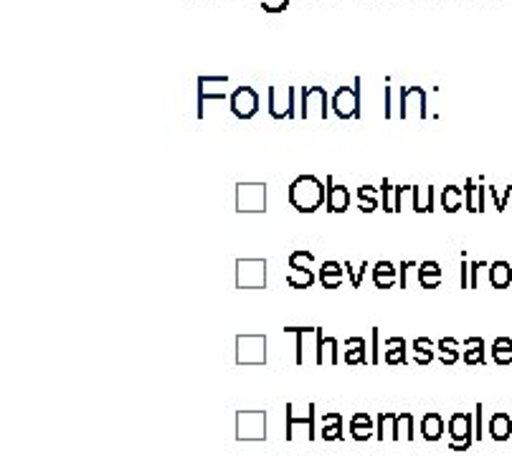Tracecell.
Instances as JSON below:
<instances>
[{"mask_svg": "<svg viewBox=\"0 0 512 456\" xmlns=\"http://www.w3.org/2000/svg\"><path fill=\"white\" fill-rule=\"evenodd\" d=\"M330 109L340 119L360 117V76H355L353 87H337L330 102Z\"/></svg>", "mask_w": 512, "mask_h": 456, "instance_id": "obj_5", "label": "cell"}, {"mask_svg": "<svg viewBox=\"0 0 512 456\" xmlns=\"http://www.w3.org/2000/svg\"><path fill=\"white\" fill-rule=\"evenodd\" d=\"M396 421H398V413L383 411L378 416V441H386V439H394L396 436Z\"/></svg>", "mask_w": 512, "mask_h": 456, "instance_id": "obj_30", "label": "cell"}, {"mask_svg": "<svg viewBox=\"0 0 512 456\" xmlns=\"http://www.w3.org/2000/svg\"><path fill=\"white\" fill-rule=\"evenodd\" d=\"M484 191L482 185H477L472 177L464 183V206H467L469 213H482L484 211Z\"/></svg>", "mask_w": 512, "mask_h": 456, "instance_id": "obj_18", "label": "cell"}, {"mask_svg": "<svg viewBox=\"0 0 512 456\" xmlns=\"http://www.w3.org/2000/svg\"><path fill=\"white\" fill-rule=\"evenodd\" d=\"M290 203L299 213H315L327 203V185L315 175H299L290 185Z\"/></svg>", "mask_w": 512, "mask_h": 456, "instance_id": "obj_1", "label": "cell"}, {"mask_svg": "<svg viewBox=\"0 0 512 456\" xmlns=\"http://www.w3.org/2000/svg\"><path fill=\"white\" fill-rule=\"evenodd\" d=\"M315 413H317V408H315V403H310V408H307V416L305 419H299V416H294V405L287 403V441H292L294 439V431L297 428H305L307 434V441H315L317 439V434H315Z\"/></svg>", "mask_w": 512, "mask_h": 456, "instance_id": "obj_13", "label": "cell"}, {"mask_svg": "<svg viewBox=\"0 0 512 456\" xmlns=\"http://www.w3.org/2000/svg\"><path fill=\"white\" fill-rule=\"evenodd\" d=\"M423 277H441L439 261H421L418 264V279H423Z\"/></svg>", "mask_w": 512, "mask_h": 456, "instance_id": "obj_39", "label": "cell"}, {"mask_svg": "<svg viewBox=\"0 0 512 456\" xmlns=\"http://www.w3.org/2000/svg\"><path fill=\"white\" fill-rule=\"evenodd\" d=\"M357 203H360V211H363V213H373V211L380 206V203H373V200H357Z\"/></svg>", "mask_w": 512, "mask_h": 456, "instance_id": "obj_48", "label": "cell"}, {"mask_svg": "<svg viewBox=\"0 0 512 456\" xmlns=\"http://www.w3.org/2000/svg\"><path fill=\"white\" fill-rule=\"evenodd\" d=\"M434 198H436V193H434V185H411V206H414L416 213H431L434 211Z\"/></svg>", "mask_w": 512, "mask_h": 456, "instance_id": "obj_15", "label": "cell"}, {"mask_svg": "<svg viewBox=\"0 0 512 456\" xmlns=\"http://www.w3.org/2000/svg\"><path fill=\"white\" fill-rule=\"evenodd\" d=\"M373 365H378V327L373 330V358H371Z\"/></svg>", "mask_w": 512, "mask_h": 456, "instance_id": "obj_47", "label": "cell"}, {"mask_svg": "<svg viewBox=\"0 0 512 456\" xmlns=\"http://www.w3.org/2000/svg\"><path fill=\"white\" fill-rule=\"evenodd\" d=\"M380 208L386 213H396V185H391V180L380 183Z\"/></svg>", "mask_w": 512, "mask_h": 456, "instance_id": "obj_33", "label": "cell"}, {"mask_svg": "<svg viewBox=\"0 0 512 456\" xmlns=\"http://www.w3.org/2000/svg\"><path fill=\"white\" fill-rule=\"evenodd\" d=\"M487 193L492 195V203H495V208H497V211H505L507 200H510V195H512V188H505L502 193H497V188H487Z\"/></svg>", "mask_w": 512, "mask_h": 456, "instance_id": "obj_37", "label": "cell"}, {"mask_svg": "<svg viewBox=\"0 0 512 456\" xmlns=\"http://www.w3.org/2000/svg\"><path fill=\"white\" fill-rule=\"evenodd\" d=\"M236 3H238V0H236ZM249 3H251V0H249Z\"/></svg>", "mask_w": 512, "mask_h": 456, "instance_id": "obj_50", "label": "cell"}, {"mask_svg": "<svg viewBox=\"0 0 512 456\" xmlns=\"http://www.w3.org/2000/svg\"><path fill=\"white\" fill-rule=\"evenodd\" d=\"M299 96H302V109H299V117L302 119H325L330 114V102H327V91L325 87H305L299 89Z\"/></svg>", "mask_w": 512, "mask_h": 456, "instance_id": "obj_8", "label": "cell"}, {"mask_svg": "<svg viewBox=\"0 0 512 456\" xmlns=\"http://www.w3.org/2000/svg\"><path fill=\"white\" fill-rule=\"evenodd\" d=\"M416 269H418V264H416V261H403L401 266H398V287L401 289H409V284H411V272H416Z\"/></svg>", "mask_w": 512, "mask_h": 456, "instance_id": "obj_36", "label": "cell"}, {"mask_svg": "<svg viewBox=\"0 0 512 456\" xmlns=\"http://www.w3.org/2000/svg\"><path fill=\"white\" fill-rule=\"evenodd\" d=\"M267 211V185L238 183L236 185V213H264Z\"/></svg>", "mask_w": 512, "mask_h": 456, "instance_id": "obj_7", "label": "cell"}, {"mask_svg": "<svg viewBox=\"0 0 512 456\" xmlns=\"http://www.w3.org/2000/svg\"><path fill=\"white\" fill-rule=\"evenodd\" d=\"M365 269H368V264H360V269H353V264H350V261H345V274H348L350 277V284H353V287H360V284H363V274H365Z\"/></svg>", "mask_w": 512, "mask_h": 456, "instance_id": "obj_38", "label": "cell"}, {"mask_svg": "<svg viewBox=\"0 0 512 456\" xmlns=\"http://www.w3.org/2000/svg\"><path fill=\"white\" fill-rule=\"evenodd\" d=\"M394 441H414V413H409V411L398 413Z\"/></svg>", "mask_w": 512, "mask_h": 456, "instance_id": "obj_27", "label": "cell"}, {"mask_svg": "<svg viewBox=\"0 0 512 456\" xmlns=\"http://www.w3.org/2000/svg\"><path fill=\"white\" fill-rule=\"evenodd\" d=\"M287 6H290V0H264L261 3L267 13H282V10H287Z\"/></svg>", "mask_w": 512, "mask_h": 456, "instance_id": "obj_41", "label": "cell"}, {"mask_svg": "<svg viewBox=\"0 0 512 456\" xmlns=\"http://www.w3.org/2000/svg\"><path fill=\"white\" fill-rule=\"evenodd\" d=\"M490 436L495 441H507L512 436V419L505 411H497L490 419Z\"/></svg>", "mask_w": 512, "mask_h": 456, "instance_id": "obj_22", "label": "cell"}, {"mask_svg": "<svg viewBox=\"0 0 512 456\" xmlns=\"http://www.w3.org/2000/svg\"><path fill=\"white\" fill-rule=\"evenodd\" d=\"M490 281L495 289H507L512 284V266L507 264V261H492Z\"/></svg>", "mask_w": 512, "mask_h": 456, "instance_id": "obj_24", "label": "cell"}, {"mask_svg": "<svg viewBox=\"0 0 512 456\" xmlns=\"http://www.w3.org/2000/svg\"><path fill=\"white\" fill-rule=\"evenodd\" d=\"M492 360L497 365H510L512 362V340L510 337H497L492 345Z\"/></svg>", "mask_w": 512, "mask_h": 456, "instance_id": "obj_28", "label": "cell"}, {"mask_svg": "<svg viewBox=\"0 0 512 456\" xmlns=\"http://www.w3.org/2000/svg\"><path fill=\"white\" fill-rule=\"evenodd\" d=\"M315 360H317V365H337V340L319 335V345H317Z\"/></svg>", "mask_w": 512, "mask_h": 456, "instance_id": "obj_23", "label": "cell"}, {"mask_svg": "<svg viewBox=\"0 0 512 456\" xmlns=\"http://www.w3.org/2000/svg\"><path fill=\"white\" fill-rule=\"evenodd\" d=\"M287 284L292 289H310L315 284V274H312V269H294L287 277Z\"/></svg>", "mask_w": 512, "mask_h": 456, "instance_id": "obj_32", "label": "cell"}, {"mask_svg": "<svg viewBox=\"0 0 512 456\" xmlns=\"http://www.w3.org/2000/svg\"><path fill=\"white\" fill-rule=\"evenodd\" d=\"M434 342H431L429 337H416L414 340V350H416V358L414 360L418 362V365H429L431 360H434Z\"/></svg>", "mask_w": 512, "mask_h": 456, "instance_id": "obj_31", "label": "cell"}, {"mask_svg": "<svg viewBox=\"0 0 512 456\" xmlns=\"http://www.w3.org/2000/svg\"><path fill=\"white\" fill-rule=\"evenodd\" d=\"M398 117L411 119L426 117V91L421 87H401L398 89Z\"/></svg>", "mask_w": 512, "mask_h": 456, "instance_id": "obj_10", "label": "cell"}, {"mask_svg": "<svg viewBox=\"0 0 512 456\" xmlns=\"http://www.w3.org/2000/svg\"><path fill=\"white\" fill-rule=\"evenodd\" d=\"M459 287H461V289H469V261H461V269H459Z\"/></svg>", "mask_w": 512, "mask_h": 456, "instance_id": "obj_45", "label": "cell"}, {"mask_svg": "<svg viewBox=\"0 0 512 456\" xmlns=\"http://www.w3.org/2000/svg\"><path fill=\"white\" fill-rule=\"evenodd\" d=\"M267 411H236V441H264Z\"/></svg>", "mask_w": 512, "mask_h": 456, "instance_id": "obj_4", "label": "cell"}, {"mask_svg": "<svg viewBox=\"0 0 512 456\" xmlns=\"http://www.w3.org/2000/svg\"><path fill=\"white\" fill-rule=\"evenodd\" d=\"M464 362L467 365H484V340L467 337L464 340Z\"/></svg>", "mask_w": 512, "mask_h": 456, "instance_id": "obj_25", "label": "cell"}, {"mask_svg": "<svg viewBox=\"0 0 512 456\" xmlns=\"http://www.w3.org/2000/svg\"><path fill=\"white\" fill-rule=\"evenodd\" d=\"M475 416H469V413H454L452 419H449V436H452V451H467L475 441Z\"/></svg>", "mask_w": 512, "mask_h": 456, "instance_id": "obj_9", "label": "cell"}, {"mask_svg": "<svg viewBox=\"0 0 512 456\" xmlns=\"http://www.w3.org/2000/svg\"><path fill=\"white\" fill-rule=\"evenodd\" d=\"M376 434L373 428H365V426H350V436L355 439V441H368L371 436Z\"/></svg>", "mask_w": 512, "mask_h": 456, "instance_id": "obj_42", "label": "cell"}, {"mask_svg": "<svg viewBox=\"0 0 512 456\" xmlns=\"http://www.w3.org/2000/svg\"><path fill=\"white\" fill-rule=\"evenodd\" d=\"M418 284H421V289H436L441 284V277H423V279H418Z\"/></svg>", "mask_w": 512, "mask_h": 456, "instance_id": "obj_46", "label": "cell"}, {"mask_svg": "<svg viewBox=\"0 0 512 456\" xmlns=\"http://www.w3.org/2000/svg\"><path fill=\"white\" fill-rule=\"evenodd\" d=\"M383 104H386L383 114H386L388 119H394V87H386V96H383Z\"/></svg>", "mask_w": 512, "mask_h": 456, "instance_id": "obj_44", "label": "cell"}, {"mask_svg": "<svg viewBox=\"0 0 512 456\" xmlns=\"http://www.w3.org/2000/svg\"><path fill=\"white\" fill-rule=\"evenodd\" d=\"M350 426H365V428H373V419L368 416L365 411H357L353 419H350Z\"/></svg>", "mask_w": 512, "mask_h": 456, "instance_id": "obj_43", "label": "cell"}, {"mask_svg": "<svg viewBox=\"0 0 512 456\" xmlns=\"http://www.w3.org/2000/svg\"><path fill=\"white\" fill-rule=\"evenodd\" d=\"M342 274H345V264H337V261H322L319 266V284L325 289H340L342 284Z\"/></svg>", "mask_w": 512, "mask_h": 456, "instance_id": "obj_16", "label": "cell"}, {"mask_svg": "<svg viewBox=\"0 0 512 456\" xmlns=\"http://www.w3.org/2000/svg\"><path fill=\"white\" fill-rule=\"evenodd\" d=\"M231 114L236 119H251L259 109V94L254 87H236L231 91Z\"/></svg>", "mask_w": 512, "mask_h": 456, "instance_id": "obj_12", "label": "cell"}, {"mask_svg": "<svg viewBox=\"0 0 512 456\" xmlns=\"http://www.w3.org/2000/svg\"><path fill=\"white\" fill-rule=\"evenodd\" d=\"M383 345H386V350H388V347H398V345H406V340H403V337H388L386 342H383Z\"/></svg>", "mask_w": 512, "mask_h": 456, "instance_id": "obj_49", "label": "cell"}, {"mask_svg": "<svg viewBox=\"0 0 512 456\" xmlns=\"http://www.w3.org/2000/svg\"><path fill=\"white\" fill-rule=\"evenodd\" d=\"M357 200H373V203H380V188H373V185L357 188Z\"/></svg>", "mask_w": 512, "mask_h": 456, "instance_id": "obj_40", "label": "cell"}, {"mask_svg": "<svg viewBox=\"0 0 512 456\" xmlns=\"http://www.w3.org/2000/svg\"><path fill=\"white\" fill-rule=\"evenodd\" d=\"M226 84H229V76H198L195 79V117L203 119L206 117V102L208 99H215V102H223V99H231V94H226Z\"/></svg>", "mask_w": 512, "mask_h": 456, "instance_id": "obj_2", "label": "cell"}, {"mask_svg": "<svg viewBox=\"0 0 512 456\" xmlns=\"http://www.w3.org/2000/svg\"><path fill=\"white\" fill-rule=\"evenodd\" d=\"M294 87H269V114L274 119H292L294 117Z\"/></svg>", "mask_w": 512, "mask_h": 456, "instance_id": "obj_11", "label": "cell"}, {"mask_svg": "<svg viewBox=\"0 0 512 456\" xmlns=\"http://www.w3.org/2000/svg\"><path fill=\"white\" fill-rule=\"evenodd\" d=\"M345 347V362L348 365H365L368 362V347H365V340L363 337H348L342 342Z\"/></svg>", "mask_w": 512, "mask_h": 456, "instance_id": "obj_19", "label": "cell"}, {"mask_svg": "<svg viewBox=\"0 0 512 456\" xmlns=\"http://www.w3.org/2000/svg\"><path fill=\"white\" fill-rule=\"evenodd\" d=\"M327 185V203L325 208L330 211V213H345L350 206V191L345 188V185H335L333 177H327L325 180Z\"/></svg>", "mask_w": 512, "mask_h": 456, "instance_id": "obj_14", "label": "cell"}, {"mask_svg": "<svg viewBox=\"0 0 512 456\" xmlns=\"http://www.w3.org/2000/svg\"><path fill=\"white\" fill-rule=\"evenodd\" d=\"M386 362L388 365H406V345H398V347H388L386 350Z\"/></svg>", "mask_w": 512, "mask_h": 456, "instance_id": "obj_35", "label": "cell"}, {"mask_svg": "<svg viewBox=\"0 0 512 456\" xmlns=\"http://www.w3.org/2000/svg\"><path fill=\"white\" fill-rule=\"evenodd\" d=\"M439 360L444 362V365H454V362L459 360V342L454 337H444L439 342Z\"/></svg>", "mask_w": 512, "mask_h": 456, "instance_id": "obj_29", "label": "cell"}, {"mask_svg": "<svg viewBox=\"0 0 512 456\" xmlns=\"http://www.w3.org/2000/svg\"><path fill=\"white\" fill-rule=\"evenodd\" d=\"M267 287V258H236V289Z\"/></svg>", "mask_w": 512, "mask_h": 456, "instance_id": "obj_3", "label": "cell"}, {"mask_svg": "<svg viewBox=\"0 0 512 456\" xmlns=\"http://www.w3.org/2000/svg\"><path fill=\"white\" fill-rule=\"evenodd\" d=\"M439 203H441V208H444L446 213H457L464 206V188H459V185H446L444 191L439 193Z\"/></svg>", "mask_w": 512, "mask_h": 456, "instance_id": "obj_20", "label": "cell"}, {"mask_svg": "<svg viewBox=\"0 0 512 456\" xmlns=\"http://www.w3.org/2000/svg\"><path fill=\"white\" fill-rule=\"evenodd\" d=\"M238 365H264L267 362V335H236Z\"/></svg>", "mask_w": 512, "mask_h": 456, "instance_id": "obj_6", "label": "cell"}, {"mask_svg": "<svg viewBox=\"0 0 512 456\" xmlns=\"http://www.w3.org/2000/svg\"><path fill=\"white\" fill-rule=\"evenodd\" d=\"M312 264H315V254L307 249H297L290 254V269L294 272V269H312Z\"/></svg>", "mask_w": 512, "mask_h": 456, "instance_id": "obj_34", "label": "cell"}, {"mask_svg": "<svg viewBox=\"0 0 512 456\" xmlns=\"http://www.w3.org/2000/svg\"><path fill=\"white\" fill-rule=\"evenodd\" d=\"M446 426H444V419H441V413L436 411H429L423 413L421 419V436L426 441H439L441 436H444Z\"/></svg>", "mask_w": 512, "mask_h": 456, "instance_id": "obj_17", "label": "cell"}, {"mask_svg": "<svg viewBox=\"0 0 512 456\" xmlns=\"http://www.w3.org/2000/svg\"><path fill=\"white\" fill-rule=\"evenodd\" d=\"M322 439H325V441H340L342 439L340 413H325V416H322Z\"/></svg>", "mask_w": 512, "mask_h": 456, "instance_id": "obj_26", "label": "cell"}, {"mask_svg": "<svg viewBox=\"0 0 512 456\" xmlns=\"http://www.w3.org/2000/svg\"><path fill=\"white\" fill-rule=\"evenodd\" d=\"M398 281V274H396V266L391 261H378L373 266V284L378 289H391Z\"/></svg>", "mask_w": 512, "mask_h": 456, "instance_id": "obj_21", "label": "cell"}]
</instances>
